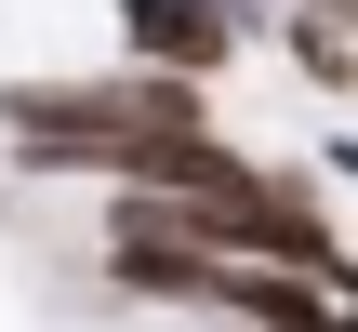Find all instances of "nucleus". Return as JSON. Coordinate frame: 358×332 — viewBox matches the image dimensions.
<instances>
[{"label":"nucleus","mask_w":358,"mask_h":332,"mask_svg":"<svg viewBox=\"0 0 358 332\" xmlns=\"http://www.w3.org/2000/svg\"><path fill=\"white\" fill-rule=\"evenodd\" d=\"M120 40L159 67V80H213L226 53H239V0H120Z\"/></svg>","instance_id":"f257e3e1"},{"label":"nucleus","mask_w":358,"mask_h":332,"mask_svg":"<svg viewBox=\"0 0 358 332\" xmlns=\"http://www.w3.org/2000/svg\"><path fill=\"white\" fill-rule=\"evenodd\" d=\"M292 67H306L319 93H345V80H358V27H345V13H319V0H306V13H292Z\"/></svg>","instance_id":"f03ea898"},{"label":"nucleus","mask_w":358,"mask_h":332,"mask_svg":"<svg viewBox=\"0 0 358 332\" xmlns=\"http://www.w3.org/2000/svg\"><path fill=\"white\" fill-rule=\"evenodd\" d=\"M332 173H345V186H358V133H332Z\"/></svg>","instance_id":"7ed1b4c3"}]
</instances>
